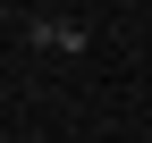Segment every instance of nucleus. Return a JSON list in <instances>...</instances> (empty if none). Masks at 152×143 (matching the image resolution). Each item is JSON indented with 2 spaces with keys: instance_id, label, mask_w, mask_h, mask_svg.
<instances>
[{
  "instance_id": "obj_1",
  "label": "nucleus",
  "mask_w": 152,
  "mask_h": 143,
  "mask_svg": "<svg viewBox=\"0 0 152 143\" xmlns=\"http://www.w3.org/2000/svg\"><path fill=\"white\" fill-rule=\"evenodd\" d=\"M26 42L34 51H85V25H68V17H26Z\"/></svg>"
}]
</instances>
